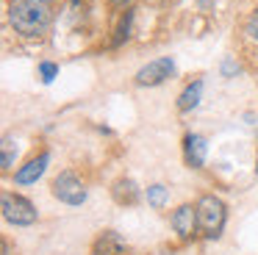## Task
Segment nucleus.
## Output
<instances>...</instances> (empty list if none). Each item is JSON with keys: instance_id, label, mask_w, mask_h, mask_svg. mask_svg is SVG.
I'll return each mask as SVG.
<instances>
[{"instance_id": "5", "label": "nucleus", "mask_w": 258, "mask_h": 255, "mask_svg": "<svg viewBox=\"0 0 258 255\" xmlns=\"http://www.w3.org/2000/svg\"><path fill=\"white\" fill-rule=\"evenodd\" d=\"M53 194L67 205H81L86 200L84 183H81L75 175H70V172H64V175H58L56 180H53Z\"/></svg>"}, {"instance_id": "10", "label": "nucleus", "mask_w": 258, "mask_h": 255, "mask_svg": "<svg viewBox=\"0 0 258 255\" xmlns=\"http://www.w3.org/2000/svg\"><path fill=\"white\" fill-rule=\"evenodd\" d=\"M114 200L119 205H134L139 200V186L134 180H117L114 183Z\"/></svg>"}, {"instance_id": "4", "label": "nucleus", "mask_w": 258, "mask_h": 255, "mask_svg": "<svg viewBox=\"0 0 258 255\" xmlns=\"http://www.w3.org/2000/svg\"><path fill=\"white\" fill-rule=\"evenodd\" d=\"M172 72H175V61L169 58V55H164V58H156V61L142 67V70L136 72V83H139V86H158V83H164Z\"/></svg>"}, {"instance_id": "1", "label": "nucleus", "mask_w": 258, "mask_h": 255, "mask_svg": "<svg viewBox=\"0 0 258 255\" xmlns=\"http://www.w3.org/2000/svg\"><path fill=\"white\" fill-rule=\"evenodd\" d=\"M53 11L47 0H14L9 6V22L20 36H42L50 28Z\"/></svg>"}, {"instance_id": "11", "label": "nucleus", "mask_w": 258, "mask_h": 255, "mask_svg": "<svg viewBox=\"0 0 258 255\" xmlns=\"http://www.w3.org/2000/svg\"><path fill=\"white\" fill-rule=\"evenodd\" d=\"M200 94H203V81H195L191 86H186L183 94H180L178 108H180V111H191L197 103H200Z\"/></svg>"}, {"instance_id": "8", "label": "nucleus", "mask_w": 258, "mask_h": 255, "mask_svg": "<svg viewBox=\"0 0 258 255\" xmlns=\"http://www.w3.org/2000/svg\"><path fill=\"white\" fill-rule=\"evenodd\" d=\"M92 255H128V247H125V241H122V238H119L114 230H106V233H103V236L95 241Z\"/></svg>"}, {"instance_id": "15", "label": "nucleus", "mask_w": 258, "mask_h": 255, "mask_svg": "<svg viewBox=\"0 0 258 255\" xmlns=\"http://www.w3.org/2000/svg\"><path fill=\"white\" fill-rule=\"evenodd\" d=\"M39 72H42V81L50 83L53 78L58 75V67H56V64H50V61H42V64H39Z\"/></svg>"}, {"instance_id": "7", "label": "nucleus", "mask_w": 258, "mask_h": 255, "mask_svg": "<svg viewBox=\"0 0 258 255\" xmlns=\"http://www.w3.org/2000/svg\"><path fill=\"white\" fill-rule=\"evenodd\" d=\"M47 161H50V155H47V153H42L39 158H31L28 164L23 166V169H17V172H14V180H17L20 186H28V183H36V180L42 177V172H45Z\"/></svg>"}, {"instance_id": "18", "label": "nucleus", "mask_w": 258, "mask_h": 255, "mask_svg": "<svg viewBox=\"0 0 258 255\" xmlns=\"http://www.w3.org/2000/svg\"><path fill=\"white\" fill-rule=\"evenodd\" d=\"M111 3H114V6H128L131 0H111Z\"/></svg>"}, {"instance_id": "12", "label": "nucleus", "mask_w": 258, "mask_h": 255, "mask_svg": "<svg viewBox=\"0 0 258 255\" xmlns=\"http://www.w3.org/2000/svg\"><path fill=\"white\" fill-rule=\"evenodd\" d=\"M147 200H150V205H156V208H161V205L169 200V192L161 186V183H156V186H150V188H147Z\"/></svg>"}, {"instance_id": "17", "label": "nucleus", "mask_w": 258, "mask_h": 255, "mask_svg": "<svg viewBox=\"0 0 258 255\" xmlns=\"http://www.w3.org/2000/svg\"><path fill=\"white\" fill-rule=\"evenodd\" d=\"M200 6H203V9H211V6H214V0H200Z\"/></svg>"}, {"instance_id": "9", "label": "nucleus", "mask_w": 258, "mask_h": 255, "mask_svg": "<svg viewBox=\"0 0 258 255\" xmlns=\"http://www.w3.org/2000/svg\"><path fill=\"white\" fill-rule=\"evenodd\" d=\"M186 144V161H189V166H203V161H206V142H203V136H197V133H189V136L183 139Z\"/></svg>"}, {"instance_id": "3", "label": "nucleus", "mask_w": 258, "mask_h": 255, "mask_svg": "<svg viewBox=\"0 0 258 255\" xmlns=\"http://www.w3.org/2000/svg\"><path fill=\"white\" fill-rule=\"evenodd\" d=\"M3 216L12 225H34L36 222V208L31 200L20 194H3Z\"/></svg>"}, {"instance_id": "14", "label": "nucleus", "mask_w": 258, "mask_h": 255, "mask_svg": "<svg viewBox=\"0 0 258 255\" xmlns=\"http://www.w3.org/2000/svg\"><path fill=\"white\" fill-rule=\"evenodd\" d=\"M244 31H247V36H250L252 42H258V9L252 11L250 17H247V22H244Z\"/></svg>"}, {"instance_id": "6", "label": "nucleus", "mask_w": 258, "mask_h": 255, "mask_svg": "<svg viewBox=\"0 0 258 255\" xmlns=\"http://www.w3.org/2000/svg\"><path fill=\"white\" fill-rule=\"evenodd\" d=\"M197 225H200V222H197V205H180L172 214V227L180 238H189Z\"/></svg>"}, {"instance_id": "16", "label": "nucleus", "mask_w": 258, "mask_h": 255, "mask_svg": "<svg viewBox=\"0 0 258 255\" xmlns=\"http://www.w3.org/2000/svg\"><path fill=\"white\" fill-rule=\"evenodd\" d=\"M14 164V150H12V142H3V169H9V166Z\"/></svg>"}, {"instance_id": "2", "label": "nucleus", "mask_w": 258, "mask_h": 255, "mask_svg": "<svg viewBox=\"0 0 258 255\" xmlns=\"http://www.w3.org/2000/svg\"><path fill=\"white\" fill-rule=\"evenodd\" d=\"M197 222H200L203 233L208 238H217L225 225V203L219 197H211V194L200 197V203H197Z\"/></svg>"}, {"instance_id": "13", "label": "nucleus", "mask_w": 258, "mask_h": 255, "mask_svg": "<svg viewBox=\"0 0 258 255\" xmlns=\"http://www.w3.org/2000/svg\"><path fill=\"white\" fill-rule=\"evenodd\" d=\"M131 20H134V11H125V17H122V22H119V31H117V39H114V44H122V39H128Z\"/></svg>"}]
</instances>
